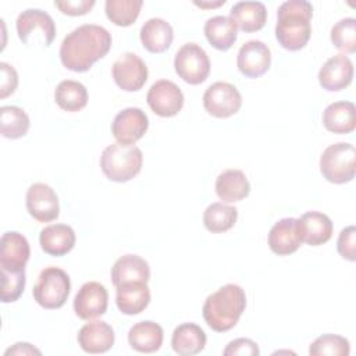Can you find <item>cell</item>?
<instances>
[{
	"instance_id": "obj_1",
	"label": "cell",
	"mask_w": 356,
	"mask_h": 356,
	"mask_svg": "<svg viewBox=\"0 0 356 356\" xmlns=\"http://www.w3.org/2000/svg\"><path fill=\"white\" fill-rule=\"evenodd\" d=\"M111 43V35L106 28L83 24L63 39L60 60L65 68L74 72H85L108 53Z\"/></svg>"
},
{
	"instance_id": "obj_2",
	"label": "cell",
	"mask_w": 356,
	"mask_h": 356,
	"mask_svg": "<svg viewBox=\"0 0 356 356\" xmlns=\"http://www.w3.org/2000/svg\"><path fill=\"white\" fill-rule=\"evenodd\" d=\"M313 6L306 0L284 1L277 10L275 38L278 43L289 50L303 49L312 35Z\"/></svg>"
},
{
	"instance_id": "obj_3",
	"label": "cell",
	"mask_w": 356,
	"mask_h": 356,
	"mask_svg": "<svg viewBox=\"0 0 356 356\" xmlns=\"http://www.w3.org/2000/svg\"><path fill=\"white\" fill-rule=\"evenodd\" d=\"M245 307L246 293L243 288L236 284H227L206 298L202 314L211 330L225 332L236 325Z\"/></svg>"
},
{
	"instance_id": "obj_4",
	"label": "cell",
	"mask_w": 356,
	"mask_h": 356,
	"mask_svg": "<svg viewBox=\"0 0 356 356\" xmlns=\"http://www.w3.org/2000/svg\"><path fill=\"white\" fill-rule=\"evenodd\" d=\"M143 164L142 150L135 145L111 143L100 156L103 174L114 182H127L136 177Z\"/></svg>"
},
{
	"instance_id": "obj_5",
	"label": "cell",
	"mask_w": 356,
	"mask_h": 356,
	"mask_svg": "<svg viewBox=\"0 0 356 356\" xmlns=\"http://www.w3.org/2000/svg\"><path fill=\"white\" fill-rule=\"evenodd\" d=\"M356 149L352 143L338 142L325 147L320 157V171L332 184H346L355 178Z\"/></svg>"
},
{
	"instance_id": "obj_6",
	"label": "cell",
	"mask_w": 356,
	"mask_h": 356,
	"mask_svg": "<svg viewBox=\"0 0 356 356\" xmlns=\"http://www.w3.org/2000/svg\"><path fill=\"white\" fill-rule=\"evenodd\" d=\"M71 291L70 275L58 267H46L40 271L33 286V299L44 309H60Z\"/></svg>"
},
{
	"instance_id": "obj_7",
	"label": "cell",
	"mask_w": 356,
	"mask_h": 356,
	"mask_svg": "<svg viewBox=\"0 0 356 356\" xmlns=\"http://www.w3.org/2000/svg\"><path fill=\"white\" fill-rule=\"evenodd\" d=\"M18 38L26 46L40 43L49 47L56 38V24L53 18L43 10L26 8L15 22Z\"/></svg>"
},
{
	"instance_id": "obj_8",
	"label": "cell",
	"mask_w": 356,
	"mask_h": 356,
	"mask_svg": "<svg viewBox=\"0 0 356 356\" xmlns=\"http://www.w3.org/2000/svg\"><path fill=\"white\" fill-rule=\"evenodd\" d=\"M174 68L179 78L189 85L203 83L210 74L207 53L197 43H185L174 57Z\"/></svg>"
},
{
	"instance_id": "obj_9",
	"label": "cell",
	"mask_w": 356,
	"mask_h": 356,
	"mask_svg": "<svg viewBox=\"0 0 356 356\" xmlns=\"http://www.w3.org/2000/svg\"><path fill=\"white\" fill-rule=\"evenodd\" d=\"M242 106V96L239 90L228 82L211 83L203 95L204 110L217 118H227L239 111Z\"/></svg>"
},
{
	"instance_id": "obj_10",
	"label": "cell",
	"mask_w": 356,
	"mask_h": 356,
	"mask_svg": "<svg viewBox=\"0 0 356 356\" xmlns=\"http://www.w3.org/2000/svg\"><path fill=\"white\" fill-rule=\"evenodd\" d=\"M111 74L117 86L125 92L139 90L146 83L149 75L145 61L131 51L121 54L114 61Z\"/></svg>"
},
{
	"instance_id": "obj_11",
	"label": "cell",
	"mask_w": 356,
	"mask_h": 356,
	"mask_svg": "<svg viewBox=\"0 0 356 356\" xmlns=\"http://www.w3.org/2000/svg\"><path fill=\"white\" fill-rule=\"evenodd\" d=\"M146 102L154 114L160 117H174L184 106V93L172 81L160 79L150 86Z\"/></svg>"
},
{
	"instance_id": "obj_12",
	"label": "cell",
	"mask_w": 356,
	"mask_h": 356,
	"mask_svg": "<svg viewBox=\"0 0 356 356\" xmlns=\"http://www.w3.org/2000/svg\"><path fill=\"white\" fill-rule=\"evenodd\" d=\"M28 213L39 222H49L58 217L60 203L51 186L36 182L31 185L25 196Z\"/></svg>"
},
{
	"instance_id": "obj_13",
	"label": "cell",
	"mask_w": 356,
	"mask_h": 356,
	"mask_svg": "<svg viewBox=\"0 0 356 356\" xmlns=\"http://www.w3.org/2000/svg\"><path fill=\"white\" fill-rule=\"evenodd\" d=\"M108 293L104 285L96 281L85 282L74 298V312L82 320H92L106 313Z\"/></svg>"
},
{
	"instance_id": "obj_14",
	"label": "cell",
	"mask_w": 356,
	"mask_h": 356,
	"mask_svg": "<svg viewBox=\"0 0 356 356\" xmlns=\"http://www.w3.org/2000/svg\"><path fill=\"white\" fill-rule=\"evenodd\" d=\"M149 128V118L143 110L128 107L120 111L111 124V134L118 143L134 145Z\"/></svg>"
},
{
	"instance_id": "obj_15",
	"label": "cell",
	"mask_w": 356,
	"mask_h": 356,
	"mask_svg": "<svg viewBox=\"0 0 356 356\" xmlns=\"http://www.w3.org/2000/svg\"><path fill=\"white\" fill-rule=\"evenodd\" d=\"M238 70L248 78H259L271 65L270 47L261 40L245 42L236 56Z\"/></svg>"
},
{
	"instance_id": "obj_16",
	"label": "cell",
	"mask_w": 356,
	"mask_h": 356,
	"mask_svg": "<svg viewBox=\"0 0 356 356\" xmlns=\"http://www.w3.org/2000/svg\"><path fill=\"white\" fill-rule=\"evenodd\" d=\"M31 256L26 238L17 231H7L0 241V270L24 271Z\"/></svg>"
},
{
	"instance_id": "obj_17",
	"label": "cell",
	"mask_w": 356,
	"mask_h": 356,
	"mask_svg": "<svg viewBox=\"0 0 356 356\" xmlns=\"http://www.w3.org/2000/svg\"><path fill=\"white\" fill-rule=\"evenodd\" d=\"M353 79V63L345 54L330 57L318 71V82L328 92H338L350 85Z\"/></svg>"
},
{
	"instance_id": "obj_18",
	"label": "cell",
	"mask_w": 356,
	"mask_h": 356,
	"mask_svg": "<svg viewBox=\"0 0 356 356\" xmlns=\"http://www.w3.org/2000/svg\"><path fill=\"white\" fill-rule=\"evenodd\" d=\"M296 221L302 242L310 246L327 243L332 236V221L324 213L306 211Z\"/></svg>"
},
{
	"instance_id": "obj_19",
	"label": "cell",
	"mask_w": 356,
	"mask_h": 356,
	"mask_svg": "<svg viewBox=\"0 0 356 356\" xmlns=\"http://www.w3.org/2000/svg\"><path fill=\"white\" fill-rule=\"evenodd\" d=\"M302 243L296 218L286 217L278 220L268 232V246L278 256L295 253Z\"/></svg>"
},
{
	"instance_id": "obj_20",
	"label": "cell",
	"mask_w": 356,
	"mask_h": 356,
	"mask_svg": "<svg viewBox=\"0 0 356 356\" xmlns=\"http://www.w3.org/2000/svg\"><path fill=\"white\" fill-rule=\"evenodd\" d=\"M114 330L106 321H90L78 332V343L86 353H104L114 345Z\"/></svg>"
},
{
	"instance_id": "obj_21",
	"label": "cell",
	"mask_w": 356,
	"mask_h": 356,
	"mask_svg": "<svg viewBox=\"0 0 356 356\" xmlns=\"http://www.w3.org/2000/svg\"><path fill=\"white\" fill-rule=\"evenodd\" d=\"M149 278V263L138 254H124L111 267V281L115 288L129 282H147Z\"/></svg>"
},
{
	"instance_id": "obj_22",
	"label": "cell",
	"mask_w": 356,
	"mask_h": 356,
	"mask_svg": "<svg viewBox=\"0 0 356 356\" xmlns=\"http://www.w3.org/2000/svg\"><path fill=\"white\" fill-rule=\"evenodd\" d=\"M76 236L67 224H51L40 231L39 242L44 253L50 256H64L72 250Z\"/></svg>"
},
{
	"instance_id": "obj_23",
	"label": "cell",
	"mask_w": 356,
	"mask_h": 356,
	"mask_svg": "<svg viewBox=\"0 0 356 356\" xmlns=\"http://www.w3.org/2000/svg\"><path fill=\"white\" fill-rule=\"evenodd\" d=\"M164 332L160 324L145 320L134 324L128 331V342L132 349L140 353H153L163 345Z\"/></svg>"
},
{
	"instance_id": "obj_24",
	"label": "cell",
	"mask_w": 356,
	"mask_h": 356,
	"mask_svg": "<svg viewBox=\"0 0 356 356\" xmlns=\"http://www.w3.org/2000/svg\"><path fill=\"white\" fill-rule=\"evenodd\" d=\"M115 303L121 313L134 316L142 313L150 303L147 282H129L117 286Z\"/></svg>"
},
{
	"instance_id": "obj_25",
	"label": "cell",
	"mask_w": 356,
	"mask_h": 356,
	"mask_svg": "<svg viewBox=\"0 0 356 356\" xmlns=\"http://www.w3.org/2000/svg\"><path fill=\"white\" fill-rule=\"evenodd\" d=\"M207 337L204 331L195 323L179 324L171 337V346L181 356H192L200 353L206 346Z\"/></svg>"
},
{
	"instance_id": "obj_26",
	"label": "cell",
	"mask_w": 356,
	"mask_h": 356,
	"mask_svg": "<svg viewBox=\"0 0 356 356\" xmlns=\"http://www.w3.org/2000/svg\"><path fill=\"white\" fill-rule=\"evenodd\" d=\"M231 21L243 32L261 29L267 19V10L261 1H238L229 11Z\"/></svg>"
},
{
	"instance_id": "obj_27",
	"label": "cell",
	"mask_w": 356,
	"mask_h": 356,
	"mask_svg": "<svg viewBox=\"0 0 356 356\" xmlns=\"http://www.w3.org/2000/svg\"><path fill=\"white\" fill-rule=\"evenodd\" d=\"M323 124L334 134H350L356 128V108L352 102H334L323 111Z\"/></svg>"
},
{
	"instance_id": "obj_28",
	"label": "cell",
	"mask_w": 356,
	"mask_h": 356,
	"mask_svg": "<svg viewBox=\"0 0 356 356\" xmlns=\"http://www.w3.org/2000/svg\"><path fill=\"white\" fill-rule=\"evenodd\" d=\"M250 192V184L243 171L229 168L222 171L216 179V193L227 203L239 202Z\"/></svg>"
},
{
	"instance_id": "obj_29",
	"label": "cell",
	"mask_w": 356,
	"mask_h": 356,
	"mask_svg": "<svg viewBox=\"0 0 356 356\" xmlns=\"http://www.w3.org/2000/svg\"><path fill=\"white\" fill-rule=\"evenodd\" d=\"M174 39L172 26L163 18H150L140 28V42L150 53L165 51Z\"/></svg>"
},
{
	"instance_id": "obj_30",
	"label": "cell",
	"mask_w": 356,
	"mask_h": 356,
	"mask_svg": "<svg viewBox=\"0 0 356 356\" xmlns=\"http://www.w3.org/2000/svg\"><path fill=\"white\" fill-rule=\"evenodd\" d=\"M204 36L207 42L217 50H228L236 40L238 28L229 17L216 15L204 22Z\"/></svg>"
},
{
	"instance_id": "obj_31",
	"label": "cell",
	"mask_w": 356,
	"mask_h": 356,
	"mask_svg": "<svg viewBox=\"0 0 356 356\" xmlns=\"http://www.w3.org/2000/svg\"><path fill=\"white\" fill-rule=\"evenodd\" d=\"M54 100L65 111H79L88 104V90L78 81L64 79L54 90Z\"/></svg>"
},
{
	"instance_id": "obj_32",
	"label": "cell",
	"mask_w": 356,
	"mask_h": 356,
	"mask_svg": "<svg viewBox=\"0 0 356 356\" xmlns=\"http://www.w3.org/2000/svg\"><path fill=\"white\" fill-rule=\"evenodd\" d=\"M236 218V207L225 204L222 202L209 204L203 213V224L206 229L213 234H220L231 229L235 225Z\"/></svg>"
},
{
	"instance_id": "obj_33",
	"label": "cell",
	"mask_w": 356,
	"mask_h": 356,
	"mask_svg": "<svg viewBox=\"0 0 356 356\" xmlns=\"http://www.w3.org/2000/svg\"><path fill=\"white\" fill-rule=\"evenodd\" d=\"M29 117L18 106H3L0 108V132L4 138L18 139L26 135Z\"/></svg>"
},
{
	"instance_id": "obj_34",
	"label": "cell",
	"mask_w": 356,
	"mask_h": 356,
	"mask_svg": "<svg viewBox=\"0 0 356 356\" xmlns=\"http://www.w3.org/2000/svg\"><path fill=\"white\" fill-rule=\"evenodd\" d=\"M142 0H107L104 4L107 18L117 26H129L139 17Z\"/></svg>"
},
{
	"instance_id": "obj_35",
	"label": "cell",
	"mask_w": 356,
	"mask_h": 356,
	"mask_svg": "<svg viewBox=\"0 0 356 356\" xmlns=\"http://www.w3.org/2000/svg\"><path fill=\"white\" fill-rule=\"evenodd\" d=\"M349 352V341L335 334L320 335L312 342L309 348L310 356H348Z\"/></svg>"
},
{
	"instance_id": "obj_36",
	"label": "cell",
	"mask_w": 356,
	"mask_h": 356,
	"mask_svg": "<svg viewBox=\"0 0 356 356\" xmlns=\"http://www.w3.org/2000/svg\"><path fill=\"white\" fill-rule=\"evenodd\" d=\"M331 42L332 44L343 53L356 51V19L353 17L339 19L331 28Z\"/></svg>"
},
{
	"instance_id": "obj_37",
	"label": "cell",
	"mask_w": 356,
	"mask_h": 356,
	"mask_svg": "<svg viewBox=\"0 0 356 356\" xmlns=\"http://www.w3.org/2000/svg\"><path fill=\"white\" fill-rule=\"evenodd\" d=\"M25 270L24 271H8L1 270V302L10 303L18 300L25 288Z\"/></svg>"
},
{
	"instance_id": "obj_38",
	"label": "cell",
	"mask_w": 356,
	"mask_h": 356,
	"mask_svg": "<svg viewBox=\"0 0 356 356\" xmlns=\"http://www.w3.org/2000/svg\"><path fill=\"white\" fill-rule=\"evenodd\" d=\"M337 250L343 259H346L349 261L356 260V228H355V225H349L339 232L338 241H337Z\"/></svg>"
},
{
	"instance_id": "obj_39",
	"label": "cell",
	"mask_w": 356,
	"mask_h": 356,
	"mask_svg": "<svg viewBox=\"0 0 356 356\" xmlns=\"http://www.w3.org/2000/svg\"><path fill=\"white\" fill-rule=\"evenodd\" d=\"M224 356H235V355H241V356H259L260 350L259 346L254 341L249 339V338H238L231 341L227 348L222 352Z\"/></svg>"
},
{
	"instance_id": "obj_40",
	"label": "cell",
	"mask_w": 356,
	"mask_h": 356,
	"mask_svg": "<svg viewBox=\"0 0 356 356\" xmlns=\"http://www.w3.org/2000/svg\"><path fill=\"white\" fill-rule=\"evenodd\" d=\"M1 81H0V97L6 99L13 95L18 86V74L15 68L7 63H0Z\"/></svg>"
},
{
	"instance_id": "obj_41",
	"label": "cell",
	"mask_w": 356,
	"mask_h": 356,
	"mask_svg": "<svg viewBox=\"0 0 356 356\" xmlns=\"http://www.w3.org/2000/svg\"><path fill=\"white\" fill-rule=\"evenodd\" d=\"M54 6L67 15H83L92 10L95 0H63L54 1Z\"/></svg>"
},
{
	"instance_id": "obj_42",
	"label": "cell",
	"mask_w": 356,
	"mask_h": 356,
	"mask_svg": "<svg viewBox=\"0 0 356 356\" xmlns=\"http://www.w3.org/2000/svg\"><path fill=\"white\" fill-rule=\"evenodd\" d=\"M40 355V350L33 348L28 342H17L13 348H8L6 350V355Z\"/></svg>"
},
{
	"instance_id": "obj_43",
	"label": "cell",
	"mask_w": 356,
	"mask_h": 356,
	"mask_svg": "<svg viewBox=\"0 0 356 356\" xmlns=\"http://www.w3.org/2000/svg\"><path fill=\"white\" fill-rule=\"evenodd\" d=\"M195 4L196 6H199V7H202V8H209V7H218V6H221V4H225V0H220V1H216V3H204V1H195Z\"/></svg>"
}]
</instances>
